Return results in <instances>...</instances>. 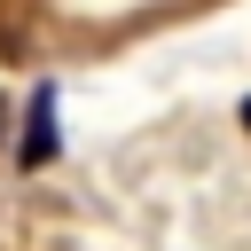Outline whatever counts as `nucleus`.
<instances>
[{"instance_id":"obj_1","label":"nucleus","mask_w":251,"mask_h":251,"mask_svg":"<svg viewBox=\"0 0 251 251\" xmlns=\"http://www.w3.org/2000/svg\"><path fill=\"white\" fill-rule=\"evenodd\" d=\"M24 165H47L55 157V86H31V110H24Z\"/></svg>"},{"instance_id":"obj_2","label":"nucleus","mask_w":251,"mask_h":251,"mask_svg":"<svg viewBox=\"0 0 251 251\" xmlns=\"http://www.w3.org/2000/svg\"><path fill=\"white\" fill-rule=\"evenodd\" d=\"M243 126H251V102H243Z\"/></svg>"}]
</instances>
